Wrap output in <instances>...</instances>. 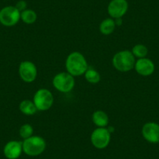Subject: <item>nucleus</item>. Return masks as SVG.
Returning a JSON list of instances; mask_svg holds the SVG:
<instances>
[{"label":"nucleus","instance_id":"nucleus-1","mask_svg":"<svg viewBox=\"0 0 159 159\" xmlns=\"http://www.w3.org/2000/svg\"><path fill=\"white\" fill-rule=\"evenodd\" d=\"M66 68L72 76H81L88 69V62L84 55L78 52H73L69 55L66 60Z\"/></svg>","mask_w":159,"mask_h":159},{"label":"nucleus","instance_id":"nucleus-2","mask_svg":"<svg viewBox=\"0 0 159 159\" xmlns=\"http://www.w3.org/2000/svg\"><path fill=\"white\" fill-rule=\"evenodd\" d=\"M136 59L132 52L128 50L120 51L115 54L112 59V64L115 69L120 72H128L134 68Z\"/></svg>","mask_w":159,"mask_h":159},{"label":"nucleus","instance_id":"nucleus-3","mask_svg":"<svg viewBox=\"0 0 159 159\" xmlns=\"http://www.w3.org/2000/svg\"><path fill=\"white\" fill-rule=\"evenodd\" d=\"M23 143V152L31 157L42 154L46 148V142L39 136H32L25 139Z\"/></svg>","mask_w":159,"mask_h":159},{"label":"nucleus","instance_id":"nucleus-4","mask_svg":"<svg viewBox=\"0 0 159 159\" xmlns=\"http://www.w3.org/2000/svg\"><path fill=\"white\" fill-rule=\"evenodd\" d=\"M52 84L53 87L60 92H70L74 88V76L70 74L68 72L59 73L53 78Z\"/></svg>","mask_w":159,"mask_h":159},{"label":"nucleus","instance_id":"nucleus-5","mask_svg":"<svg viewBox=\"0 0 159 159\" xmlns=\"http://www.w3.org/2000/svg\"><path fill=\"white\" fill-rule=\"evenodd\" d=\"M33 102L38 111H47L54 103L53 94L48 89H39L34 95Z\"/></svg>","mask_w":159,"mask_h":159},{"label":"nucleus","instance_id":"nucleus-6","mask_svg":"<svg viewBox=\"0 0 159 159\" xmlns=\"http://www.w3.org/2000/svg\"><path fill=\"white\" fill-rule=\"evenodd\" d=\"M111 140L110 131L105 127L94 129L91 135V141L93 146L97 149H105L108 146Z\"/></svg>","mask_w":159,"mask_h":159},{"label":"nucleus","instance_id":"nucleus-7","mask_svg":"<svg viewBox=\"0 0 159 159\" xmlns=\"http://www.w3.org/2000/svg\"><path fill=\"white\" fill-rule=\"evenodd\" d=\"M20 20V12L15 7L9 6L0 10V24L6 27H13Z\"/></svg>","mask_w":159,"mask_h":159},{"label":"nucleus","instance_id":"nucleus-8","mask_svg":"<svg viewBox=\"0 0 159 159\" xmlns=\"http://www.w3.org/2000/svg\"><path fill=\"white\" fill-rule=\"evenodd\" d=\"M19 74L23 81L32 83L38 76L36 66L30 61H23L19 66Z\"/></svg>","mask_w":159,"mask_h":159},{"label":"nucleus","instance_id":"nucleus-9","mask_svg":"<svg viewBox=\"0 0 159 159\" xmlns=\"http://www.w3.org/2000/svg\"><path fill=\"white\" fill-rule=\"evenodd\" d=\"M128 10L126 0H111L108 6V13L111 17L119 19L124 16Z\"/></svg>","mask_w":159,"mask_h":159},{"label":"nucleus","instance_id":"nucleus-10","mask_svg":"<svg viewBox=\"0 0 159 159\" xmlns=\"http://www.w3.org/2000/svg\"><path fill=\"white\" fill-rule=\"evenodd\" d=\"M142 135L150 143H159V124L154 122L145 123L142 127Z\"/></svg>","mask_w":159,"mask_h":159},{"label":"nucleus","instance_id":"nucleus-11","mask_svg":"<svg viewBox=\"0 0 159 159\" xmlns=\"http://www.w3.org/2000/svg\"><path fill=\"white\" fill-rule=\"evenodd\" d=\"M23 152V143L17 140H10L4 146L3 154L7 159H17Z\"/></svg>","mask_w":159,"mask_h":159},{"label":"nucleus","instance_id":"nucleus-12","mask_svg":"<svg viewBox=\"0 0 159 159\" xmlns=\"http://www.w3.org/2000/svg\"><path fill=\"white\" fill-rule=\"evenodd\" d=\"M134 69L139 75L148 76H151L154 73L155 66H154V62L151 59L145 57L142 58V59H138V60L136 61Z\"/></svg>","mask_w":159,"mask_h":159},{"label":"nucleus","instance_id":"nucleus-13","mask_svg":"<svg viewBox=\"0 0 159 159\" xmlns=\"http://www.w3.org/2000/svg\"><path fill=\"white\" fill-rule=\"evenodd\" d=\"M92 121L98 127H105L108 123V116L105 111L102 110H98L93 113Z\"/></svg>","mask_w":159,"mask_h":159},{"label":"nucleus","instance_id":"nucleus-14","mask_svg":"<svg viewBox=\"0 0 159 159\" xmlns=\"http://www.w3.org/2000/svg\"><path fill=\"white\" fill-rule=\"evenodd\" d=\"M20 111L26 116H33L38 111L34 102L30 100H24L20 104Z\"/></svg>","mask_w":159,"mask_h":159},{"label":"nucleus","instance_id":"nucleus-15","mask_svg":"<svg viewBox=\"0 0 159 159\" xmlns=\"http://www.w3.org/2000/svg\"><path fill=\"white\" fill-rule=\"evenodd\" d=\"M116 21L113 20L111 18L105 19L100 24V31L102 34L108 35L111 34L116 28Z\"/></svg>","mask_w":159,"mask_h":159},{"label":"nucleus","instance_id":"nucleus-16","mask_svg":"<svg viewBox=\"0 0 159 159\" xmlns=\"http://www.w3.org/2000/svg\"><path fill=\"white\" fill-rule=\"evenodd\" d=\"M20 19L27 24H32L36 21L37 14L34 10H25L20 13Z\"/></svg>","mask_w":159,"mask_h":159},{"label":"nucleus","instance_id":"nucleus-17","mask_svg":"<svg viewBox=\"0 0 159 159\" xmlns=\"http://www.w3.org/2000/svg\"><path fill=\"white\" fill-rule=\"evenodd\" d=\"M85 79L91 84H97L100 81L101 76L98 72L94 69L88 68L84 73Z\"/></svg>","mask_w":159,"mask_h":159},{"label":"nucleus","instance_id":"nucleus-18","mask_svg":"<svg viewBox=\"0 0 159 159\" xmlns=\"http://www.w3.org/2000/svg\"><path fill=\"white\" fill-rule=\"evenodd\" d=\"M132 53L135 58L142 59V58L146 57L148 53V49L144 45L138 44V45L134 46L132 49Z\"/></svg>","mask_w":159,"mask_h":159},{"label":"nucleus","instance_id":"nucleus-19","mask_svg":"<svg viewBox=\"0 0 159 159\" xmlns=\"http://www.w3.org/2000/svg\"><path fill=\"white\" fill-rule=\"evenodd\" d=\"M34 129L31 125L30 124H24L20 128V135L24 140L29 138V137L33 136Z\"/></svg>","mask_w":159,"mask_h":159},{"label":"nucleus","instance_id":"nucleus-20","mask_svg":"<svg viewBox=\"0 0 159 159\" xmlns=\"http://www.w3.org/2000/svg\"><path fill=\"white\" fill-rule=\"evenodd\" d=\"M15 7H16V8L21 13V12L27 10V2H26L25 1H24V0H21V1H19V2L16 4Z\"/></svg>","mask_w":159,"mask_h":159}]
</instances>
